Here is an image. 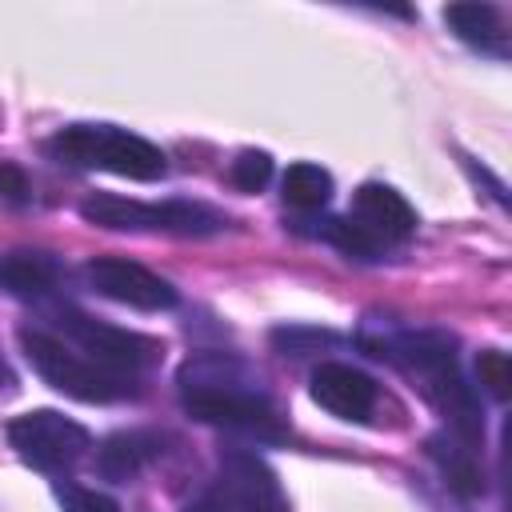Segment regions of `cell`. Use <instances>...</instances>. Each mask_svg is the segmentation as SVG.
<instances>
[{"instance_id": "obj_1", "label": "cell", "mask_w": 512, "mask_h": 512, "mask_svg": "<svg viewBox=\"0 0 512 512\" xmlns=\"http://www.w3.org/2000/svg\"><path fill=\"white\" fill-rule=\"evenodd\" d=\"M180 400L196 420H204L212 428H228V432H240L252 440H284L288 436V424L280 420L272 400L260 396L252 388V376L220 352L196 356L180 368Z\"/></svg>"}, {"instance_id": "obj_2", "label": "cell", "mask_w": 512, "mask_h": 512, "mask_svg": "<svg viewBox=\"0 0 512 512\" xmlns=\"http://www.w3.org/2000/svg\"><path fill=\"white\" fill-rule=\"evenodd\" d=\"M364 344L372 348V356L392 360L400 372H408L416 380L424 400L448 416V424H452L448 432H456L472 448L484 440L480 404H476L472 388L464 384L460 364H456V344L444 332H388V336L364 340Z\"/></svg>"}, {"instance_id": "obj_3", "label": "cell", "mask_w": 512, "mask_h": 512, "mask_svg": "<svg viewBox=\"0 0 512 512\" xmlns=\"http://www.w3.org/2000/svg\"><path fill=\"white\" fill-rule=\"evenodd\" d=\"M48 152L60 164H76V168H100L112 176H128V180H160L168 172L164 152L116 124H68L48 140Z\"/></svg>"}, {"instance_id": "obj_4", "label": "cell", "mask_w": 512, "mask_h": 512, "mask_svg": "<svg viewBox=\"0 0 512 512\" xmlns=\"http://www.w3.org/2000/svg\"><path fill=\"white\" fill-rule=\"evenodd\" d=\"M20 348H24L28 364L36 368V376H40L44 384H52L56 392L72 396V400H84V404H112V400L136 396L132 376H120V372H108V368L84 360L80 352H72L60 336H52V332H44V328H24V332H20Z\"/></svg>"}, {"instance_id": "obj_5", "label": "cell", "mask_w": 512, "mask_h": 512, "mask_svg": "<svg viewBox=\"0 0 512 512\" xmlns=\"http://www.w3.org/2000/svg\"><path fill=\"white\" fill-rule=\"evenodd\" d=\"M80 216L88 224H100V228H112V232H176V236H208V232H220L228 224L208 204H192V200L144 204V200L112 196V192L88 196L80 204Z\"/></svg>"}, {"instance_id": "obj_6", "label": "cell", "mask_w": 512, "mask_h": 512, "mask_svg": "<svg viewBox=\"0 0 512 512\" xmlns=\"http://www.w3.org/2000/svg\"><path fill=\"white\" fill-rule=\"evenodd\" d=\"M8 444L36 472H72L88 456L92 436L72 416L52 412V408H36V412L8 420Z\"/></svg>"}, {"instance_id": "obj_7", "label": "cell", "mask_w": 512, "mask_h": 512, "mask_svg": "<svg viewBox=\"0 0 512 512\" xmlns=\"http://www.w3.org/2000/svg\"><path fill=\"white\" fill-rule=\"evenodd\" d=\"M56 320H60L64 336H72L88 352V360L100 364V368H108V372L128 376V372H136V368H144V364L156 360V340H148L140 332H124V328L104 324V320H92V316H84L76 308H60Z\"/></svg>"}, {"instance_id": "obj_8", "label": "cell", "mask_w": 512, "mask_h": 512, "mask_svg": "<svg viewBox=\"0 0 512 512\" xmlns=\"http://www.w3.org/2000/svg\"><path fill=\"white\" fill-rule=\"evenodd\" d=\"M84 276L100 296L140 308V312H164L176 304V288L164 276H156L152 268L124 260V256H96L84 264Z\"/></svg>"}, {"instance_id": "obj_9", "label": "cell", "mask_w": 512, "mask_h": 512, "mask_svg": "<svg viewBox=\"0 0 512 512\" xmlns=\"http://www.w3.org/2000/svg\"><path fill=\"white\" fill-rule=\"evenodd\" d=\"M224 468V496L232 512H288V500L280 492L276 472L264 464L260 452L252 448H228L220 456Z\"/></svg>"}, {"instance_id": "obj_10", "label": "cell", "mask_w": 512, "mask_h": 512, "mask_svg": "<svg viewBox=\"0 0 512 512\" xmlns=\"http://www.w3.org/2000/svg\"><path fill=\"white\" fill-rule=\"evenodd\" d=\"M348 216L372 236V244L380 252H388L392 244H404L412 232H416V212L412 204L388 188V184H360L356 196H352V208Z\"/></svg>"}, {"instance_id": "obj_11", "label": "cell", "mask_w": 512, "mask_h": 512, "mask_svg": "<svg viewBox=\"0 0 512 512\" xmlns=\"http://www.w3.org/2000/svg\"><path fill=\"white\" fill-rule=\"evenodd\" d=\"M312 400L340 416V420H368V412L376 408V384L372 376H364L360 368L352 364H340V360H324L312 368Z\"/></svg>"}, {"instance_id": "obj_12", "label": "cell", "mask_w": 512, "mask_h": 512, "mask_svg": "<svg viewBox=\"0 0 512 512\" xmlns=\"http://www.w3.org/2000/svg\"><path fill=\"white\" fill-rule=\"evenodd\" d=\"M444 24L476 52L484 56H508V32H504V16L496 4H448L444 8Z\"/></svg>"}, {"instance_id": "obj_13", "label": "cell", "mask_w": 512, "mask_h": 512, "mask_svg": "<svg viewBox=\"0 0 512 512\" xmlns=\"http://www.w3.org/2000/svg\"><path fill=\"white\" fill-rule=\"evenodd\" d=\"M428 456L440 464L448 488L464 500H476L484 492V472H480V460H476V448L464 444L456 432H436L428 436Z\"/></svg>"}, {"instance_id": "obj_14", "label": "cell", "mask_w": 512, "mask_h": 512, "mask_svg": "<svg viewBox=\"0 0 512 512\" xmlns=\"http://www.w3.org/2000/svg\"><path fill=\"white\" fill-rule=\"evenodd\" d=\"M156 456H160V440L156 436H148V432H116L96 448V472L104 480L124 484Z\"/></svg>"}, {"instance_id": "obj_15", "label": "cell", "mask_w": 512, "mask_h": 512, "mask_svg": "<svg viewBox=\"0 0 512 512\" xmlns=\"http://www.w3.org/2000/svg\"><path fill=\"white\" fill-rule=\"evenodd\" d=\"M60 268L44 252H4L0 256V288L12 296H44L52 292Z\"/></svg>"}, {"instance_id": "obj_16", "label": "cell", "mask_w": 512, "mask_h": 512, "mask_svg": "<svg viewBox=\"0 0 512 512\" xmlns=\"http://www.w3.org/2000/svg\"><path fill=\"white\" fill-rule=\"evenodd\" d=\"M284 200L300 212H316L332 200V172L312 164V160H296L284 172Z\"/></svg>"}, {"instance_id": "obj_17", "label": "cell", "mask_w": 512, "mask_h": 512, "mask_svg": "<svg viewBox=\"0 0 512 512\" xmlns=\"http://www.w3.org/2000/svg\"><path fill=\"white\" fill-rule=\"evenodd\" d=\"M324 240L328 244H336L344 256H356V260H376V256H384L376 244H372V236L344 212V216H332L328 224H324Z\"/></svg>"}, {"instance_id": "obj_18", "label": "cell", "mask_w": 512, "mask_h": 512, "mask_svg": "<svg viewBox=\"0 0 512 512\" xmlns=\"http://www.w3.org/2000/svg\"><path fill=\"white\" fill-rule=\"evenodd\" d=\"M476 376H480V384H484V392L492 400H508V392H512V364H508L504 352L484 348L476 356Z\"/></svg>"}, {"instance_id": "obj_19", "label": "cell", "mask_w": 512, "mask_h": 512, "mask_svg": "<svg viewBox=\"0 0 512 512\" xmlns=\"http://www.w3.org/2000/svg\"><path fill=\"white\" fill-rule=\"evenodd\" d=\"M228 176H232V184H236L240 192H260V188L268 184V176H272V156L248 148V152H240V156L232 160Z\"/></svg>"}, {"instance_id": "obj_20", "label": "cell", "mask_w": 512, "mask_h": 512, "mask_svg": "<svg viewBox=\"0 0 512 512\" xmlns=\"http://www.w3.org/2000/svg\"><path fill=\"white\" fill-rule=\"evenodd\" d=\"M56 500L64 512H120L112 496L104 492H92V488H80V484H56Z\"/></svg>"}, {"instance_id": "obj_21", "label": "cell", "mask_w": 512, "mask_h": 512, "mask_svg": "<svg viewBox=\"0 0 512 512\" xmlns=\"http://www.w3.org/2000/svg\"><path fill=\"white\" fill-rule=\"evenodd\" d=\"M0 196L8 204H24L28 200V176L20 164H0Z\"/></svg>"}, {"instance_id": "obj_22", "label": "cell", "mask_w": 512, "mask_h": 512, "mask_svg": "<svg viewBox=\"0 0 512 512\" xmlns=\"http://www.w3.org/2000/svg\"><path fill=\"white\" fill-rule=\"evenodd\" d=\"M184 512H232V504H228L224 492H204V496H196Z\"/></svg>"}]
</instances>
